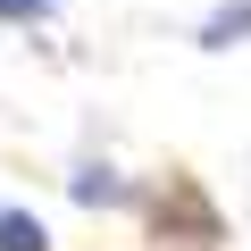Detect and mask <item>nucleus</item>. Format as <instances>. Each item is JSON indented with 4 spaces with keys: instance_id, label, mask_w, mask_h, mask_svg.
<instances>
[{
    "instance_id": "3",
    "label": "nucleus",
    "mask_w": 251,
    "mask_h": 251,
    "mask_svg": "<svg viewBox=\"0 0 251 251\" xmlns=\"http://www.w3.org/2000/svg\"><path fill=\"white\" fill-rule=\"evenodd\" d=\"M234 42H251V0H226V9H209V25H201V50H234Z\"/></svg>"
},
{
    "instance_id": "5",
    "label": "nucleus",
    "mask_w": 251,
    "mask_h": 251,
    "mask_svg": "<svg viewBox=\"0 0 251 251\" xmlns=\"http://www.w3.org/2000/svg\"><path fill=\"white\" fill-rule=\"evenodd\" d=\"M0 17H9V25H42V17H50V0H0Z\"/></svg>"
},
{
    "instance_id": "2",
    "label": "nucleus",
    "mask_w": 251,
    "mask_h": 251,
    "mask_svg": "<svg viewBox=\"0 0 251 251\" xmlns=\"http://www.w3.org/2000/svg\"><path fill=\"white\" fill-rule=\"evenodd\" d=\"M67 193H75L84 209H126V201H134V184H126L117 168H75V176H67Z\"/></svg>"
},
{
    "instance_id": "1",
    "label": "nucleus",
    "mask_w": 251,
    "mask_h": 251,
    "mask_svg": "<svg viewBox=\"0 0 251 251\" xmlns=\"http://www.w3.org/2000/svg\"><path fill=\"white\" fill-rule=\"evenodd\" d=\"M159 226H184L193 243H218V209L193 193V176H168V193H159Z\"/></svg>"
},
{
    "instance_id": "4",
    "label": "nucleus",
    "mask_w": 251,
    "mask_h": 251,
    "mask_svg": "<svg viewBox=\"0 0 251 251\" xmlns=\"http://www.w3.org/2000/svg\"><path fill=\"white\" fill-rule=\"evenodd\" d=\"M0 251H50L42 218H25V209H0Z\"/></svg>"
}]
</instances>
